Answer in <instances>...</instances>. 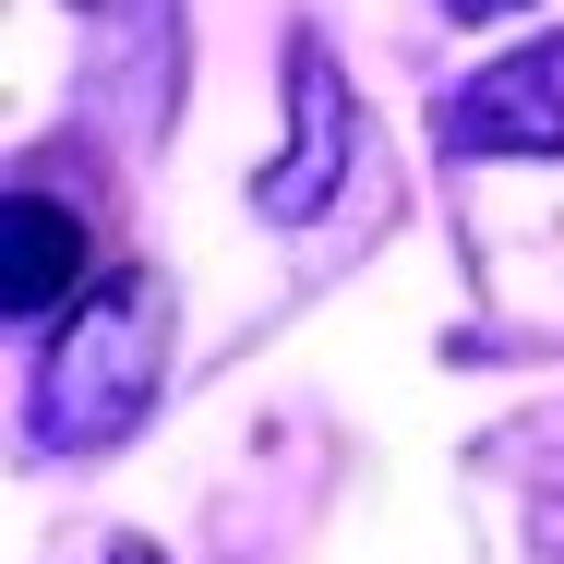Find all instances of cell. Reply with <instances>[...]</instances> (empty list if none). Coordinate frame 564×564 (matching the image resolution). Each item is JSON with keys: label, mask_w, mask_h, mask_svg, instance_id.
I'll list each match as a JSON object with an SVG mask.
<instances>
[{"label": "cell", "mask_w": 564, "mask_h": 564, "mask_svg": "<svg viewBox=\"0 0 564 564\" xmlns=\"http://www.w3.org/2000/svg\"><path fill=\"white\" fill-rule=\"evenodd\" d=\"M109 564H156V553H144V541H120V553H109Z\"/></svg>", "instance_id": "cell-6"}, {"label": "cell", "mask_w": 564, "mask_h": 564, "mask_svg": "<svg viewBox=\"0 0 564 564\" xmlns=\"http://www.w3.org/2000/svg\"><path fill=\"white\" fill-rule=\"evenodd\" d=\"M456 24H505V12H529V0H445Z\"/></svg>", "instance_id": "cell-5"}, {"label": "cell", "mask_w": 564, "mask_h": 564, "mask_svg": "<svg viewBox=\"0 0 564 564\" xmlns=\"http://www.w3.org/2000/svg\"><path fill=\"white\" fill-rule=\"evenodd\" d=\"M156 372H169V276H156V264H120V276H97V289L36 337L24 445L36 456L120 445V433L156 409Z\"/></svg>", "instance_id": "cell-1"}, {"label": "cell", "mask_w": 564, "mask_h": 564, "mask_svg": "<svg viewBox=\"0 0 564 564\" xmlns=\"http://www.w3.org/2000/svg\"><path fill=\"white\" fill-rule=\"evenodd\" d=\"M445 156H564V36L480 61L468 85H445Z\"/></svg>", "instance_id": "cell-2"}, {"label": "cell", "mask_w": 564, "mask_h": 564, "mask_svg": "<svg viewBox=\"0 0 564 564\" xmlns=\"http://www.w3.org/2000/svg\"><path fill=\"white\" fill-rule=\"evenodd\" d=\"M73 276H85V228L61 217L48 193H12V217H0V301L24 325H61L73 313Z\"/></svg>", "instance_id": "cell-3"}, {"label": "cell", "mask_w": 564, "mask_h": 564, "mask_svg": "<svg viewBox=\"0 0 564 564\" xmlns=\"http://www.w3.org/2000/svg\"><path fill=\"white\" fill-rule=\"evenodd\" d=\"M289 73H301V169L252 193L264 217H313V205L337 193V156H348V85H337V61L301 36V48H289Z\"/></svg>", "instance_id": "cell-4"}]
</instances>
